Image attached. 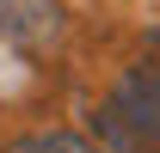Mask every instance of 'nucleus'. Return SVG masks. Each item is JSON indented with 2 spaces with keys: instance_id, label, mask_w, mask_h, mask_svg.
<instances>
[{
  "instance_id": "obj_1",
  "label": "nucleus",
  "mask_w": 160,
  "mask_h": 153,
  "mask_svg": "<svg viewBox=\"0 0 160 153\" xmlns=\"http://www.w3.org/2000/svg\"><path fill=\"white\" fill-rule=\"evenodd\" d=\"M99 135L111 153H148L160 147V67H129L117 92L99 104Z\"/></svg>"
},
{
  "instance_id": "obj_2",
  "label": "nucleus",
  "mask_w": 160,
  "mask_h": 153,
  "mask_svg": "<svg viewBox=\"0 0 160 153\" xmlns=\"http://www.w3.org/2000/svg\"><path fill=\"white\" fill-rule=\"evenodd\" d=\"M62 31V6L56 0H0V37L19 49H43Z\"/></svg>"
},
{
  "instance_id": "obj_3",
  "label": "nucleus",
  "mask_w": 160,
  "mask_h": 153,
  "mask_svg": "<svg viewBox=\"0 0 160 153\" xmlns=\"http://www.w3.org/2000/svg\"><path fill=\"white\" fill-rule=\"evenodd\" d=\"M12 153H111V147H92L86 135H68V129H43V135H19Z\"/></svg>"
}]
</instances>
